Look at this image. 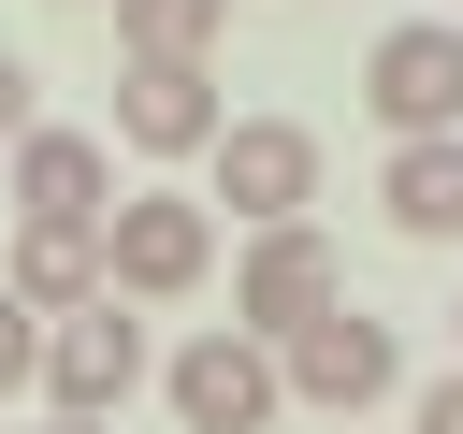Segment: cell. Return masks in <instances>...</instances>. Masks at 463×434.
Instances as JSON below:
<instances>
[{
  "mask_svg": "<svg viewBox=\"0 0 463 434\" xmlns=\"http://www.w3.org/2000/svg\"><path fill=\"white\" fill-rule=\"evenodd\" d=\"M217 275V203H188V188H116V217H101V289L116 304H188Z\"/></svg>",
  "mask_w": 463,
  "mask_h": 434,
  "instance_id": "cell-1",
  "label": "cell"
},
{
  "mask_svg": "<svg viewBox=\"0 0 463 434\" xmlns=\"http://www.w3.org/2000/svg\"><path fill=\"white\" fill-rule=\"evenodd\" d=\"M318 304H347V260H333V231L318 217H275V231H246V260H232V333H304Z\"/></svg>",
  "mask_w": 463,
  "mask_h": 434,
  "instance_id": "cell-2",
  "label": "cell"
},
{
  "mask_svg": "<svg viewBox=\"0 0 463 434\" xmlns=\"http://www.w3.org/2000/svg\"><path fill=\"white\" fill-rule=\"evenodd\" d=\"M275 376H289V405H333V420H362V405L405 376V333H391V318H362V304H318L304 333H275Z\"/></svg>",
  "mask_w": 463,
  "mask_h": 434,
  "instance_id": "cell-3",
  "label": "cell"
},
{
  "mask_svg": "<svg viewBox=\"0 0 463 434\" xmlns=\"http://www.w3.org/2000/svg\"><path fill=\"white\" fill-rule=\"evenodd\" d=\"M145 391V318L101 289V304H72V318H43V405L58 420H116Z\"/></svg>",
  "mask_w": 463,
  "mask_h": 434,
  "instance_id": "cell-4",
  "label": "cell"
},
{
  "mask_svg": "<svg viewBox=\"0 0 463 434\" xmlns=\"http://www.w3.org/2000/svg\"><path fill=\"white\" fill-rule=\"evenodd\" d=\"M159 391H174V420H188V434H275V405H289L275 347H260V333H232V318H217V333H188Z\"/></svg>",
  "mask_w": 463,
  "mask_h": 434,
  "instance_id": "cell-5",
  "label": "cell"
},
{
  "mask_svg": "<svg viewBox=\"0 0 463 434\" xmlns=\"http://www.w3.org/2000/svg\"><path fill=\"white\" fill-rule=\"evenodd\" d=\"M203 159H217V203H232L246 231H275V217L318 203V130H304V116H232Z\"/></svg>",
  "mask_w": 463,
  "mask_h": 434,
  "instance_id": "cell-6",
  "label": "cell"
},
{
  "mask_svg": "<svg viewBox=\"0 0 463 434\" xmlns=\"http://www.w3.org/2000/svg\"><path fill=\"white\" fill-rule=\"evenodd\" d=\"M217 130H232V101H217L203 58H130L116 72V145L130 159H203Z\"/></svg>",
  "mask_w": 463,
  "mask_h": 434,
  "instance_id": "cell-7",
  "label": "cell"
},
{
  "mask_svg": "<svg viewBox=\"0 0 463 434\" xmlns=\"http://www.w3.org/2000/svg\"><path fill=\"white\" fill-rule=\"evenodd\" d=\"M362 101L391 116V145H420V130H463V29H391L376 58H362Z\"/></svg>",
  "mask_w": 463,
  "mask_h": 434,
  "instance_id": "cell-8",
  "label": "cell"
},
{
  "mask_svg": "<svg viewBox=\"0 0 463 434\" xmlns=\"http://www.w3.org/2000/svg\"><path fill=\"white\" fill-rule=\"evenodd\" d=\"M14 217H116V145L101 130H14Z\"/></svg>",
  "mask_w": 463,
  "mask_h": 434,
  "instance_id": "cell-9",
  "label": "cell"
},
{
  "mask_svg": "<svg viewBox=\"0 0 463 434\" xmlns=\"http://www.w3.org/2000/svg\"><path fill=\"white\" fill-rule=\"evenodd\" d=\"M0 289H14L29 318H72V304H101V217H14V260H0Z\"/></svg>",
  "mask_w": 463,
  "mask_h": 434,
  "instance_id": "cell-10",
  "label": "cell"
},
{
  "mask_svg": "<svg viewBox=\"0 0 463 434\" xmlns=\"http://www.w3.org/2000/svg\"><path fill=\"white\" fill-rule=\"evenodd\" d=\"M376 203H391V231H405V246H463V130H420V145H391Z\"/></svg>",
  "mask_w": 463,
  "mask_h": 434,
  "instance_id": "cell-11",
  "label": "cell"
},
{
  "mask_svg": "<svg viewBox=\"0 0 463 434\" xmlns=\"http://www.w3.org/2000/svg\"><path fill=\"white\" fill-rule=\"evenodd\" d=\"M217 29H232V0H116L130 58H217Z\"/></svg>",
  "mask_w": 463,
  "mask_h": 434,
  "instance_id": "cell-12",
  "label": "cell"
},
{
  "mask_svg": "<svg viewBox=\"0 0 463 434\" xmlns=\"http://www.w3.org/2000/svg\"><path fill=\"white\" fill-rule=\"evenodd\" d=\"M29 376H43V318H29V304H14V289H0V405H14V391H29Z\"/></svg>",
  "mask_w": 463,
  "mask_h": 434,
  "instance_id": "cell-13",
  "label": "cell"
},
{
  "mask_svg": "<svg viewBox=\"0 0 463 434\" xmlns=\"http://www.w3.org/2000/svg\"><path fill=\"white\" fill-rule=\"evenodd\" d=\"M14 130H43V101H29V58L0 43V145H14Z\"/></svg>",
  "mask_w": 463,
  "mask_h": 434,
  "instance_id": "cell-14",
  "label": "cell"
},
{
  "mask_svg": "<svg viewBox=\"0 0 463 434\" xmlns=\"http://www.w3.org/2000/svg\"><path fill=\"white\" fill-rule=\"evenodd\" d=\"M405 434H463V362H449V376H434V391L405 405Z\"/></svg>",
  "mask_w": 463,
  "mask_h": 434,
  "instance_id": "cell-15",
  "label": "cell"
},
{
  "mask_svg": "<svg viewBox=\"0 0 463 434\" xmlns=\"http://www.w3.org/2000/svg\"><path fill=\"white\" fill-rule=\"evenodd\" d=\"M43 434H116V420H43Z\"/></svg>",
  "mask_w": 463,
  "mask_h": 434,
  "instance_id": "cell-16",
  "label": "cell"
}]
</instances>
